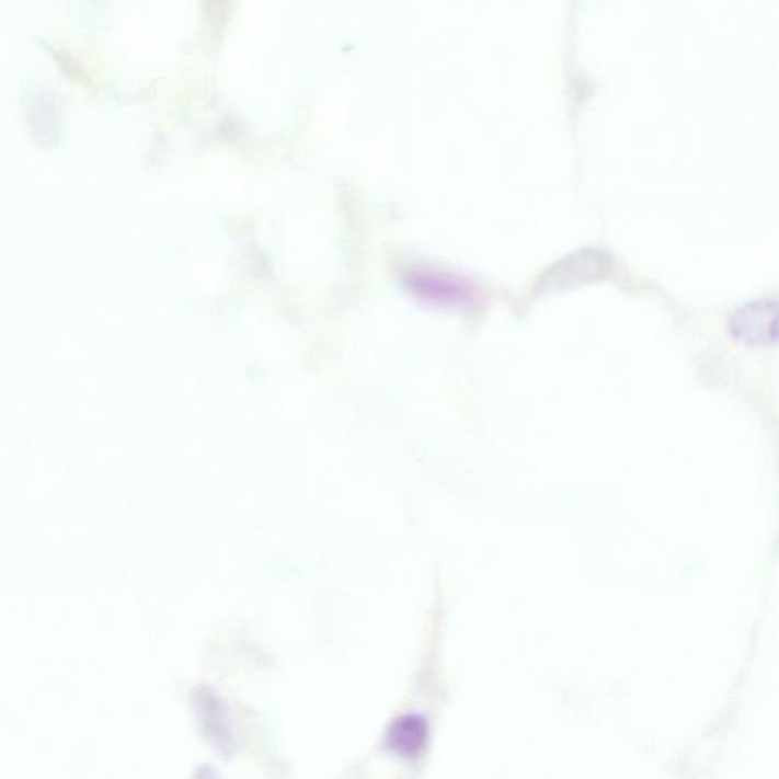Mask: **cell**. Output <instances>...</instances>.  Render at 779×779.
I'll return each mask as SVG.
<instances>
[{
    "mask_svg": "<svg viewBox=\"0 0 779 779\" xmlns=\"http://www.w3.org/2000/svg\"><path fill=\"white\" fill-rule=\"evenodd\" d=\"M732 339L747 346L779 343V299L758 297L738 305L728 320Z\"/></svg>",
    "mask_w": 779,
    "mask_h": 779,
    "instance_id": "1",
    "label": "cell"
},
{
    "mask_svg": "<svg viewBox=\"0 0 779 779\" xmlns=\"http://www.w3.org/2000/svg\"><path fill=\"white\" fill-rule=\"evenodd\" d=\"M198 707L207 738L221 753H230L233 749L234 738L229 728V720L226 718V711L222 710L219 700L213 692L206 690L198 696Z\"/></svg>",
    "mask_w": 779,
    "mask_h": 779,
    "instance_id": "2",
    "label": "cell"
},
{
    "mask_svg": "<svg viewBox=\"0 0 779 779\" xmlns=\"http://www.w3.org/2000/svg\"><path fill=\"white\" fill-rule=\"evenodd\" d=\"M426 742V725L424 719L417 715H405L394 722L389 732V745L394 753L411 757L421 753Z\"/></svg>",
    "mask_w": 779,
    "mask_h": 779,
    "instance_id": "3",
    "label": "cell"
},
{
    "mask_svg": "<svg viewBox=\"0 0 779 779\" xmlns=\"http://www.w3.org/2000/svg\"><path fill=\"white\" fill-rule=\"evenodd\" d=\"M414 284L417 285L419 291L422 295H429L434 297H440V299H461L466 296V289L463 282L456 279H448V277L442 276V274H431V273H417L413 277Z\"/></svg>",
    "mask_w": 779,
    "mask_h": 779,
    "instance_id": "4",
    "label": "cell"
}]
</instances>
